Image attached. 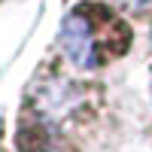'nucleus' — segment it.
<instances>
[{"label": "nucleus", "instance_id": "obj_1", "mask_svg": "<svg viewBox=\"0 0 152 152\" xmlns=\"http://www.w3.org/2000/svg\"><path fill=\"white\" fill-rule=\"evenodd\" d=\"M128 40L119 15L97 3H79L61 24V49L79 70H100L128 49Z\"/></svg>", "mask_w": 152, "mask_h": 152}, {"label": "nucleus", "instance_id": "obj_2", "mask_svg": "<svg viewBox=\"0 0 152 152\" xmlns=\"http://www.w3.org/2000/svg\"><path fill=\"white\" fill-rule=\"evenodd\" d=\"M113 3H119V6H125V9L140 12V9H149V6H152V0H113Z\"/></svg>", "mask_w": 152, "mask_h": 152}]
</instances>
